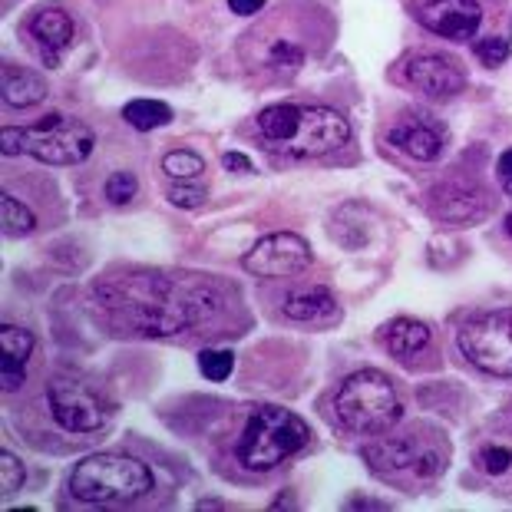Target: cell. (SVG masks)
Instances as JSON below:
<instances>
[{"instance_id": "7", "label": "cell", "mask_w": 512, "mask_h": 512, "mask_svg": "<svg viewBox=\"0 0 512 512\" xmlns=\"http://www.w3.org/2000/svg\"><path fill=\"white\" fill-rule=\"evenodd\" d=\"M301 7H281L275 10L261 27H252L242 37V60L245 67L258 73L261 80H291L304 63H308V37L298 34V14Z\"/></svg>"}, {"instance_id": "15", "label": "cell", "mask_w": 512, "mask_h": 512, "mask_svg": "<svg viewBox=\"0 0 512 512\" xmlns=\"http://www.w3.org/2000/svg\"><path fill=\"white\" fill-rule=\"evenodd\" d=\"M390 146L417 162H437L446 146V126L430 116H410L390 129Z\"/></svg>"}, {"instance_id": "10", "label": "cell", "mask_w": 512, "mask_h": 512, "mask_svg": "<svg viewBox=\"0 0 512 512\" xmlns=\"http://www.w3.org/2000/svg\"><path fill=\"white\" fill-rule=\"evenodd\" d=\"M460 354L489 377H512V311L473 314L456 334Z\"/></svg>"}, {"instance_id": "4", "label": "cell", "mask_w": 512, "mask_h": 512, "mask_svg": "<svg viewBox=\"0 0 512 512\" xmlns=\"http://www.w3.org/2000/svg\"><path fill=\"white\" fill-rule=\"evenodd\" d=\"M311 443V427L298 413L275 403H261L245 417L235 440V460L248 473H271Z\"/></svg>"}, {"instance_id": "22", "label": "cell", "mask_w": 512, "mask_h": 512, "mask_svg": "<svg viewBox=\"0 0 512 512\" xmlns=\"http://www.w3.org/2000/svg\"><path fill=\"white\" fill-rule=\"evenodd\" d=\"M162 172H166L169 182H192L205 176V159L199 152L189 149H172L162 156Z\"/></svg>"}, {"instance_id": "27", "label": "cell", "mask_w": 512, "mask_h": 512, "mask_svg": "<svg viewBox=\"0 0 512 512\" xmlns=\"http://www.w3.org/2000/svg\"><path fill=\"white\" fill-rule=\"evenodd\" d=\"M24 479H27L24 463H20L10 450L0 453V493L4 496L20 493V489H24Z\"/></svg>"}, {"instance_id": "25", "label": "cell", "mask_w": 512, "mask_h": 512, "mask_svg": "<svg viewBox=\"0 0 512 512\" xmlns=\"http://www.w3.org/2000/svg\"><path fill=\"white\" fill-rule=\"evenodd\" d=\"M199 370H202V377L212 380V384H222V380L232 377L235 357H232V351H202L199 354Z\"/></svg>"}, {"instance_id": "17", "label": "cell", "mask_w": 512, "mask_h": 512, "mask_svg": "<svg viewBox=\"0 0 512 512\" xmlns=\"http://www.w3.org/2000/svg\"><path fill=\"white\" fill-rule=\"evenodd\" d=\"M30 357H34V334L17 324H4L0 328V384L7 394L24 387Z\"/></svg>"}, {"instance_id": "12", "label": "cell", "mask_w": 512, "mask_h": 512, "mask_svg": "<svg viewBox=\"0 0 512 512\" xmlns=\"http://www.w3.org/2000/svg\"><path fill=\"white\" fill-rule=\"evenodd\" d=\"M400 80L430 100H453L466 90V73L453 57L443 53H413L403 60Z\"/></svg>"}, {"instance_id": "24", "label": "cell", "mask_w": 512, "mask_h": 512, "mask_svg": "<svg viewBox=\"0 0 512 512\" xmlns=\"http://www.w3.org/2000/svg\"><path fill=\"white\" fill-rule=\"evenodd\" d=\"M476 466H479V473L489 476V479L509 476V470H512V446L496 443V440L483 443L476 450Z\"/></svg>"}, {"instance_id": "13", "label": "cell", "mask_w": 512, "mask_h": 512, "mask_svg": "<svg viewBox=\"0 0 512 512\" xmlns=\"http://www.w3.org/2000/svg\"><path fill=\"white\" fill-rule=\"evenodd\" d=\"M413 14L443 40H473L483 24V0H413Z\"/></svg>"}, {"instance_id": "23", "label": "cell", "mask_w": 512, "mask_h": 512, "mask_svg": "<svg viewBox=\"0 0 512 512\" xmlns=\"http://www.w3.org/2000/svg\"><path fill=\"white\" fill-rule=\"evenodd\" d=\"M0 219H4L7 238H24L37 228V215L30 212V205L14 199L10 192H4V202H0Z\"/></svg>"}, {"instance_id": "9", "label": "cell", "mask_w": 512, "mask_h": 512, "mask_svg": "<svg viewBox=\"0 0 512 512\" xmlns=\"http://www.w3.org/2000/svg\"><path fill=\"white\" fill-rule=\"evenodd\" d=\"M47 407L57 427L76 437H90L110 427L113 420V400L106 397V390L96 380L83 374H60L50 380L47 387Z\"/></svg>"}, {"instance_id": "1", "label": "cell", "mask_w": 512, "mask_h": 512, "mask_svg": "<svg viewBox=\"0 0 512 512\" xmlns=\"http://www.w3.org/2000/svg\"><path fill=\"white\" fill-rule=\"evenodd\" d=\"M93 308L116 337H176L228 311L215 278L129 268L96 281Z\"/></svg>"}, {"instance_id": "34", "label": "cell", "mask_w": 512, "mask_h": 512, "mask_svg": "<svg viewBox=\"0 0 512 512\" xmlns=\"http://www.w3.org/2000/svg\"><path fill=\"white\" fill-rule=\"evenodd\" d=\"M195 509H225V503H219V499H202Z\"/></svg>"}, {"instance_id": "35", "label": "cell", "mask_w": 512, "mask_h": 512, "mask_svg": "<svg viewBox=\"0 0 512 512\" xmlns=\"http://www.w3.org/2000/svg\"><path fill=\"white\" fill-rule=\"evenodd\" d=\"M506 235H509V238H512V212H509V215H506Z\"/></svg>"}, {"instance_id": "21", "label": "cell", "mask_w": 512, "mask_h": 512, "mask_svg": "<svg viewBox=\"0 0 512 512\" xmlns=\"http://www.w3.org/2000/svg\"><path fill=\"white\" fill-rule=\"evenodd\" d=\"M123 119L136 133H152V129L172 123V110L162 100H133L123 106Z\"/></svg>"}, {"instance_id": "2", "label": "cell", "mask_w": 512, "mask_h": 512, "mask_svg": "<svg viewBox=\"0 0 512 512\" xmlns=\"http://www.w3.org/2000/svg\"><path fill=\"white\" fill-rule=\"evenodd\" d=\"M255 133L268 152L285 159H321L351 143V123L331 106L275 103L255 116Z\"/></svg>"}, {"instance_id": "8", "label": "cell", "mask_w": 512, "mask_h": 512, "mask_svg": "<svg viewBox=\"0 0 512 512\" xmlns=\"http://www.w3.org/2000/svg\"><path fill=\"white\" fill-rule=\"evenodd\" d=\"M334 413L344 430L357 437H380L400 420V397L394 380L380 370H357L337 387Z\"/></svg>"}, {"instance_id": "29", "label": "cell", "mask_w": 512, "mask_h": 512, "mask_svg": "<svg viewBox=\"0 0 512 512\" xmlns=\"http://www.w3.org/2000/svg\"><path fill=\"white\" fill-rule=\"evenodd\" d=\"M476 60L483 63V67H489V70L503 67V63L509 60V43H506L503 37L479 40V43H476Z\"/></svg>"}, {"instance_id": "18", "label": "cell", "mask_w": 512, "mask_h": 512, "mask_svg": "<svg viewBox=\"0 0 512 512\" xmlns=\"http://www.w3.org/2000/svg\"><path fill=\"white\" fill-rule=\"evenodd\" d=\"M285 318L298 324H334L341 318V308L328 288H301L285 298Z\"/></svg>"}, {"instance_id": "30", "label": "cell", "mask_w": 512, "mask_h": 512, "mask_svg": "<svg viewBox=\"0 0 512 512\" xmlns=\"http://www.w3.org/2000/svg\"><path fill=\"white\" fill-rule=\"evenodd\" d=\"M496 179H499V185H503V192L512 199V146L496 162Z\"/></svg>"}, {"instance_id": "26", "label": "cell", "mask_w": 512, "mask_h": 512, "mask_svg": "<svg viewBox=\"0 0 512 512\" xmlns=\"http://www.w3.org/2000/svg\"><path fill=\"white\" fill-rule=\"evenodd\" d=\"M169 202L176 205V209H199L205 202V185L202 179H192V182H169Z\"/></svg>"}, {"instance_id": "6", "label": "cell", "mask_w": 512, "mask_h": 512, "mask_svg": "<svg viewBox=\"0 0 512 512\" xmlns=\"http://www.w3.org/2000/svg\"><path fill=\"white\" fill-rule=\"evenodd\" d=\"M0 143L7 156H30L47 166H80L90 159L96 146V133L83 119L50 113L37 119L34 126H4L0 129Z\"/></svg>"}, {"instance_id": "31", "label": "cell", "mask_w": 512, "mask_h": 512, "mask_svg": "<svg viewBox=\"0 0 512 512\" xmlns=\"http://www.w3.org/2000/svg\"><path fill=\"white\" fill-rule=\"evenodd\" d=\"M261 7H265V0H228V10L238 17H255Z\"/></svg>"}, {"instance_id": "5", "label": "cell", "mask_w": 512, "mask_h": 512, "mask_svg": "<svg viewBox=\"0 0 512 512\" xmlns=\"http://www.w3.org/2000/svg\"><path fill=\"white\" fill-rule=\"evenodd\" d=\"M156 489L152 470L123 453H93L70 470L67 493L90 506H129Z\"/></svg>"}, {"instance_id": "33", "label": "cell", "mask_w": 512, "mask_h": 512, "mask_svg": "<svg viewBox=\"0 0 512 512\" xmlns=\"http://www.w3.org/2000/svg\"><path fill=\"white\" fill-rule=\"evenodd\" d=\"M351 509H390V506L377 503V499H351Z\"/></svg>"}, {"instance_id": "14", "label": "cell", "mask_w": 512, "mask_h": 512, "mask_svg": "<svg viewBox=\"0 0 512 512\" xmlns=\"http://www.w3.org/2000/svg\"><path fill=\"white\" fill-rule=\"evenodd\" d=\"M430 212L446 225H473L489 212L486 192L473 179H443L427 195Z\"/></svg>"}, {"instance_id": "11", "label": "cell", "mask_w": 512, "mask_h": 512, "mask_svg": "<svg viewBox=\"0 0 512 512\" xmlns=\"http://www.w3.org/2000/svg\"><path fill=\"white\" fill-rule=\"evenodd\" d=\"M314 252L301 235L294 232H275L265 235L261 242L242 258L248 275L255 278H291L301 275L304 268H311Z\"/></svg>"}, {"instance_id": "16", "label": "cell", "mask_w": 512, "mask_h": 512, "mask_svg": "<svg viewBox=\"0 0 512 512\" xmlns=\"http://www.w3.org/2000/svg\"><path fill=\"white\" fill-rule=\"evenodd\" d=\"M27 34L37 43L40 60L53 70L73 40V17L63 7H43L27 20Z\"/></svg>"}, {"instance_id": "20", "label": "cell", "mask_w": 512, "mask_h": 512, "mask_svg": "<svg viewBox=\"0 0 512 512\" xmlns=\"http://www.w3.org/2000/svg\"><path fill=\"white\" fill-rule=\"evenodd\" d=\"M43 96H47V80H43L40 73L7 63L4 67V103L10 110H30V106L43 103Z\"/></svg>"}, {"instance_id": "32", "label": "cell", "mask_w": 512, "mask_h": 512, "mask_svg": "<svg viewBox=\"0 0 512 512\" xmlns=\"http://www.w3.org/2000/svg\"><path fill=\"white\" fill-rule=\"evenodd\" d=\"M222 166L228 169V172H242V176H248L252 172V162H248L242 152H225L222 156Z\"/></svg>"}, {"instance_id": "28", "label": "cell", "mask_w": 512, "mask_h": 512, "mask_svg": "<svg viewBox=\"0 0 512 512\" xmlns=\"http://www.w3.org/2000/svg\"><path fill=\"white\" fill-rule=\"evenodd\" d=\"M136 192H139V182H136L133 172H113V176L106 179V185H103L106 202H113V205L133 202V199H136Z\"/></svg>"}, {"instance_id": "19", "label": "cell", "mask_w": 512, "mask_h": 512, "mask_svg": "<svg viewBox=\"0 0 512 512\" xmlns=\"http://www.w3.org/2000/svg\"><path fill=\"white\" fill-rule=\"evenodd\" d=\"M384 347L390 357H397V361H413V357L430 347V328L423 321L397 318L384 328Z\"/></svg>"}, {"instance_id": "3", "label": "cell", "mask_w": 512, "mask_h": 512, "mask_svg": "<svg viewBox=\"0 0 512 512\" xmlns=\"http://www.w3.org/2000/svg\"><path fill=\"white\" fill-rule=\"evenodd\" d=\"M364 460L387 483L403 489H420L437 483L446 473V466H450V443L433 427H410L400 437L367 446Z\"/></svg>"}]
</instances>
